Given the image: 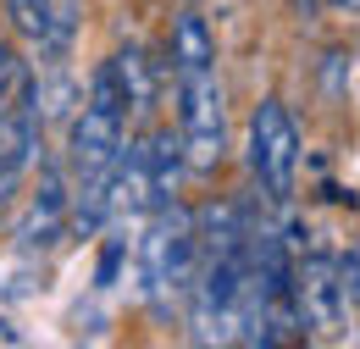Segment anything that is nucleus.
<instances>
[{
  "mask_svg": "<svg viewBox=\"0 0 360 349\" xmlns=\"http://www.w3.org/2000/svg\"><path fill=\"white\" fill-rule=\"evenodd\" d=\"M250 172L283 205L294 194V172H300V128L288 117L283 100H261L250 111Z\"/></svg>",
  "mask_w": 360,
  "mask_h": 349,
  "instance_id": "nucleus-3",
  "label": "nucleus"
},
{
  "mask_svg": "<svg viewBox=\"0 0 360 349\" xmlns=\"http://www.w3.org/2000/svg\"><path fill=\"white\" fill-rule=\"evenodd\" d=\"M17 84H22V61L11 56V44L0 39V111L11 106V94H17Z\"/></svg>",
  "mask_w": 360,
  "mask_h": 349,
  "instance_id": "nucleus-9",
  "label": "nucleus"
},
{
  "mask_svg": "<svg viewBox=\"0 0 360 349\" xmlns=\"http://www.w3.org/2000/svg\"><path fill=\"white\" fill-rule=\"evenodd\" d=\"M294 11H300V17L311 23V17H316V0H294Z\"/></svg>",
  "mask_w": 360,
  "mask_h": 349,
  "instance_id": "nucleus-12",
  "label": "nucleus"
},
{
  "mask_svg": "<svg viewBox=\"0 0 360 349\" xmlns=\"http://www.w3.org/2000/svg\"><path fill=\"white\" fill-rule=\"evenodd\" d=\"M338 283H344V300H349V305H360V244L344 255V261H338Z\"/></svg>",
  "mask_w": 360,
  "mask_h": 349,
  "instance_id": "nucleus-10",
  "label": "nucleus"
},
{
  "mask_svg": "<svg viewBox=\"0 0 360 349\" xmlns=\"http://www.w3.org/2000/svg\"><path fill=\"white\" fill-rule=\"evenodd\" d=\"M111 67H117V78H122V94H128V106L134 111H150L155 106V84H150V61L128 50V56H111Z\"/></svg>",
  "mask_w": 360,
  "mask_h": 349,
  "instance_id": "nucleus-7",
  "label": "nucleus"
},
{
  "mask_svg": "<svg viewBox=\"0 0 360 349\" xmlns=\"http://www.w3.org/2000/svg\"><path fill=\"white\" fill-rule=\"evenodd\" d=\"M172 67H178V139L194 172H217L227 156V111L217 84V39L200 11L172 17Z\"/></svg>",
  "mask_w": 360,
  "mask_h": 349,
  "instance_id": "nucleus-1",
  "label": "nucleus"
},
{
  "mask_svg": "<svg viewBox=\"0 0 360 349\" xmlns=\"http://www.w3.org/2000/svg\"><path fill=\"white\" fill-rule=\"evenodd\" d=\"M139 261H144V294L161 305L167 294H188L194 283V261H200V227L194 211H183L178 200L155 205L150 233L139 239Z\"/></svg>",
  "mask_w": 360,
  "mask_h": 349,
  "instance_id": "nucleus-2",
  "label": "nucleus"
},
{
  "mask_svg": "<svg viewBox=\"0 0 360 349\" xmlns=\"http://www.w3.org/2000/svg\"><path fill=\"white\" fill-rule=\"evenodd\" d=\"M294 300H300L305 327H338V316L349 310L344 283H338V261L333 255H305V266L294 272Z\"/></svg>",
  "mask_w": 360,
  "mask_h": 349,
  "instance_id": "nucleus-5",
  "label": "nucleus"
},
{
  "mask_svg": "<svg viewBox=\"0 0 360 349\" xmlns=\"http://www.w3.org/2000/svg\"><path fill=\"white\" fill-rule=\"evenodd\" d=\"M117 266H122V239H105V250H100V272H94V283H100V288H111V283H117Z\"/></svg>",
  "mask_w": 360,
  "mask_h": 349,
  "instance_id": "nucleus-11",
  "label": "nucleus"
},
{
  "mask_svg": "<svg viewBox=\"0 0 360 349\" xmlns=\"http://www.w3.org/2000/svg\"><path fill=\"white\" fill-rule=\"evenodd\" d=\"M327 6H338V11H360V0H327Z\"/></svg>",
  "mask_w": 360,
  "mask_h": 349,
  "instance_id": "nucleus-13",
  "label": "nucleus"
},
{
  "mask_svg": "<svg viewBox=\"0 0 360 349\" xmlns=\"http://www.w3.org/2000/svg\"><path fill=\"white\" fill-rule=\"evenodd\" d=\"M72 227V189L56 161H39V183L28 194V211L17 222V244L22 250H56Z\"/></svg>",
  "mask_w": 360,
  "mask_h": 349,
  "instance_id": "nucleus-4",
  "label": "nucleus"
},
{
  "mask_svg": "<svg viewBox=\"0 0 360 349\" xmlns=\"http://www.w3.org/2000/svg\"><path fill=\"white\" fill-rule=\"evenodd\" d=\"M6 17H11V28L22 34V39H45L50 17H56V0H6Z\"/></svg>",
  "mask_w": 360,
  "mask_h": 349,
  "instance_id": "nucleus-8",
  "label": "nucleus"
},
{
  "mask_svg": "<svg viewBox=\"0 0 360 349\" xmlns=\"http://www.w3.org/2000/svg\"><path fill=\"white\" fill-rule=\"evenodd\" d=\"M150 183H155V205H167V200H178V172H183V139L172 128H161L150 144Z\"/></svg>",
  "mask_w": 360,
  "mask_h": 349,
  "instance_id": "nucleus-6",
  "label": "nucleus"
}]
</instances>
